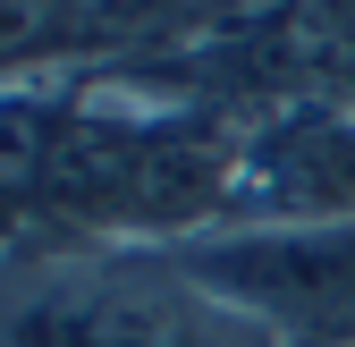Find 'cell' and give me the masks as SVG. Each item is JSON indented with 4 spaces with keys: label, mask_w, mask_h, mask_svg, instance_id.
Returning a JSON list of instances; mask_svg holds the SVG:
<instances>
[{
    "label": "cell",
    "mask_w": 355,
    "mask_h": 347,
    "mask_svg": "<svg viewBox=\"0 0 355 347\" xmlns=\"http://www.w3.org/2000/svg\"><path fill=\"white\" fill-rule=\"evenodd\" d=\"M94 68L85 0H0V94L9 85H60Z\"/></svg>",
    "instance_id": "5b68a950"
},
{
    "label": "cell",
    "mask_w": 355,
    "mask_h": 347,
    "mask_svg": "<svg viewBox=\"0 0 355 347\" xmlns=\"http://www.w3.org/2000/svg\"><path fill=\"white\" fill-rule=\"evenodd\" d=\"M178 271L237 305L288 347H355V221H279V229H211L169 246Z\"/></svg>",
    "instance_id": "7a4b0ae2"
},
{
    "label": "cell",
    "mask_w": 355,
    "mask_h": 347,
    "mask_svg": "<svg viewBox=\"0 0 355 347\" xmlns=\"http://www.w3.org/2000/svg\"><path fill=\"white\" fill-rule=\"evenodd\" d=\"M279 221H355V102L338 85L245 127L229 229H279Z\"/></svg>",
    "instance_id": "3957f363"
},
{
    "label": "cell",
    "mask_w": 355,
    "mask_h": 347,
    "mask_svg": "<svg viewBox=\"0 0 355 347\" xmlns=\"http://www.w3.org/2000/svg\"><path fill=\"white\" fill-rule=\"evenodd\" d=\"M211 34L203 0H85V42H94V68L110 60H161L187 51V42Z\"/></svg>",
    "instance_id": "8992f818"
},
{
    "label": "cell",
    "mask_w": 355,
    "mask_h": 347,
    "mask_svg": "<svg viewBox=\"0 0 355 347\" xmlns=\"http://www.w3.org/2000/svg\"><path fill=\"white\" fill-rule=\"evenodd\" d=\"M288 26H304V34H313L338 68H355V0H296Z\"/></svg>",
    "instance_id": "52a82bcc"
},
{
    "label": "cell",
    "mask_w": 355,
    "mask_h": 347,
    "mask_svg": "<svg viewBox=\"0 0 355 347\" xmlns=\"http://www.w3.org/2000/svg\"><path fill=\"white\" fill-rule=\"evenodd\" d=\"M0 347H288L161 246L26 237L0 254Z\"/></svg>",
    "instance_id": "6da1fadb"
},
{
    "label": "cell",
    "mask_w": 355,
    "mask_h": 347,
    "mask_svg": "<svg viewBox=\"0 0 355 347\" xmlns=\"http://www.w3.org/2000/svg\"><path fill=\"white\" fill-rule=\"evenodd\" d=\"M60 110H68V76L0 94V254H17L42 229V178H51Z\"/></svg>",
    "instance_id": "277c9868"
}]
</instances>
